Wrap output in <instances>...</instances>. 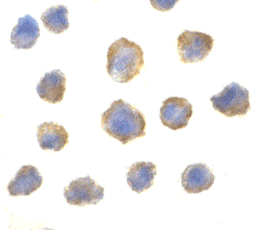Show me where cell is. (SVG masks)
I'll use <instances>...</instances> for the list:
<instances>
[{"mask_svg": "<svg viewBox=\"0 0 255 230\" xmlns=\"http://www.w3.org/2000/svg\"><path fill=\"white\" fill-rule=\"evenodd\" d=\"M193 115V107L189 101L181 97H170L162 103L160 120L164 127L178 130L187 127Z\"/></svg>", "mask_w": 255, "mask_h": 230, "instance_id": "obj_6", "label": "cell"}, {"mask_svg": "<svg viewBox=\"0 0 255 230\" xmlns=\"http://www.w3.org/2000/svg\"><path fill=\"white\" fill-rule=\"evenodd\" d=\"M64 195L70 205H95L102 201L104 188L88 176L72 180L64 189Z\"/></svg>", "mask_w": 255, "mask_h": 230, "instance_id": "obj_5", "label": "cell"}, {"mask_svg": "<svg viewBox=\"0 0 255 230\" xmlns=\"http://www.w3.org/2000/svg\"><path fill=\"white\" fill-rule=\"evenodd\" d=\"M68 132L64 126L54 122H45L38 127V141L44 151L60 152L68 144Z\"/></svg>", "mask_w": 255, "mask_h": 230, "instance_id": "obj_11", "label": "cell"}, {"mask_svg": "<svg viewBox=\"0 0 255 230\" xmlns=\"http://www.w3.org/2000/svg\"><path fill=\"white\" fill-rule=\"evenodd\" d=\"M42 177L38 169L32 165H24L8 184V192L12 197L29 196L37 191L42 184Z\"/></svg>", "mask_w": 255, "mask_h": 230, "instance_id": "obj_8", "label": "cell"}, {"mask_svg": "<svg viewBox=\"0 0 255 230\" xmlns=\"http://www.w3.org/2000/svg\"><path fill=\"white\" fill-rule=\"evenodd\" d=\"M214 38L199 31H183L178 38V53L183 64L204 61L213 48Z\"/></svg>", "mask_w": 255, "mask_h": 230, "instance_id": "obj_4", "label": "cell"}, {"mask_svg": "<svg viewBox=\"0 0 255 230\" xmlns=\"http://www.w3.org/2000/svg\"><path fill=\"white\" fill-rule=\"evenodd\" d=\"M66 78L60 69L45 73L37 86L38 96L45 102L57 104L64 100Z\"/></svg>", "mask_w": 255, "mask_h": 230, "instance_id": "obj_9", "label": "cell"}, {"mask_svg": "<svg viewBox=\"0 0 255 230\" xmlns=\"http://www.w3.org/2000/svg\"><path fill=\"white\" fill-rule=\"evenodd\" d=\"M144 66V52L140 45L121 38L109 47L107 71L112 79L127 84L140 74Z\"/></svg>", "mask_w": 255, "mask_h": 230, "instance_id": "obj_2", "label": "cell"}, {"mask_svg": "<svg viewBox=\"0 0 255 230\" xmlns=\"http://www.w3.org/2000/svg\"><path fill=\"white\" fill-rule=\"evenodd\" d=\"M178 2H179L178 0H175V1H168V0L153 1V0H151V4L153 5V8L158 11H162V12L170 11Z\"/></svg>", "mask_w": 255, "mask_h": 230, "instance_id": "obj_14", "label": "cell"}, {"mask_svg": "<svg viewBox=\"0 0 255 230\" xmlns=\"http://www.w3.org/2000/svg\"><path fill=\"white\" fill-rule=\"evenodd\" d=\"M215 180L212 171L204 163L186 167L181 174V185L188 194H199L211 188Z\"/></svg>", "mask_w": 255, "mask_h": 230, "instance_id": "obj_7", "label": "cell"}, {"mask_svg": "<svg viewBox=\"0 0 255 230\" xmlns=\"http://www.w3.org/2000/svg\"><path fill=\"white\" fill-rule=\"evenodd\" d=\"M156 176V166L152 162L139 161L128 168L127 181L132 191L138 194L150 189Z\"/></svg>", "mask_w": 255, "mask_h": 230, "instance_id": "obj_12", "label": "cell"}, {"mask_svg": "<svg viewBox=\"0 0 255 230\" xmlns=\"http://www.w3.org/2000/svg\"><path fill=\"white\" fill-rule=\"evenodd\" d=\"M41 21L50 33L62 34L69 28L68 9L64 5L50 7L42 13Z\"/></svg>", "mask_w": 255, "mask_h": 230, "instance_id": "obj_13", "label": "cell"}, {"mask_svg": "<svg viewBox=\"0 0 255 230\" xmlns=\"http://www.w3.org/2000/svg\"><path fill=\"white\" fill-rule=\"evenodd\" d=\"M103 129L123 145L146 135L145 116L122 99L115 100L101 118Z\"/></svg>", "mask_w": 255, "mask_h": 230, "instance_id": "obj_1", "label": "cell"}, {"mask_svg": "<svg viewBox=\"0 0 255 230\" xmlns=\"http://www.w3.org/2000/svg\"><path fill=\"white\" fill-rule=\"evenodd\" d=\"M40 29L38 21L29 14L18 18L11 34V43L16 49H31L38 41Z\"/></svg>", "mask_w": 255, "mask_h": 230, "instance_id": "obj_10", "label": "cell"}, {"mask_svg": "<svg viewBox=\"0 0 255 230\" xmlns=\"http://www.w3.org/2000/svg\"><path fill=\"white\" fill-rule=\"evenodd\" d=\"M210 101L215 111L227 117L245 116L251 110L250 92L237 83H231Z\"/></svg>", "mask_w": 255, "mask_h": 230, "instance_id": "obj_3", "label": "cell"}]
</instances>
